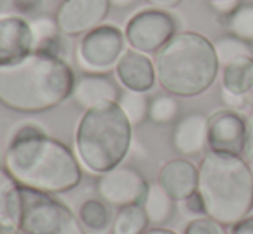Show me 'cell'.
<instances>
[{"mask_svg":"<svg viewBox=\"0 0 253 234\" xmlns=\"http://www.w3.org/2000/svg\"><path fill=\"white\" fill-rule=\"evenodd\" d=\"M40 2L42 0H14V5L23 12H28V10H33Z\"/></svg>","mask_w":253,"mask_h":234,"instance_id":"cell-35","label":"cell"},{"mask_svg":"<svg viewBox=\"0 0 253 234\" xmlns=\"http://www.w3.org/2000/svg\"><path fill=\"white\" fill-rule=\"evenodd\" d=\"M179 116V102L174 95H157L150 100V109H148V119L153 124H169Z\"/></svg>","mask_w":253,"mask_h":234,"instance_id":"cell-23","label":"cell"},{"mask_svg":"<svg viewBox=\"0 0 253 234\" xmlns=\"http://www.w3.org/2000/svg\"><path fill=\"white\" fill-rule=\"evenodd\" d=\"M30 24L35 35V50L43 47V45L50 43L53 40H57V38H60V35H62L59 26H57L55 17L38 16V17H35V19H31Z\"/></svg>","mask_w":253,"mask_h":234,"instance_id":"cell-26","label":"cell"},{"mask_svg":"<svg viewBox=\"0 0 253 234\" xmlns=\"http://www.w3.org/2000/svg\"><path fill=\"white\" fill-rule=\"evenodd\" d=\"M247 145V119L236 111L222 109L209 117V147L219 154L243 155Z\"/></svg>","mask_w":253,"mask_h":234,"instance_id":"cell-11","label":"cell"},{"mask_svg":"<svg viewBox=\"0 0 253 234\" xmlns=\"http://www.w3.org/2000/svg\"><path fill=\"white\" fill-rule=\"evenodd\" d=\"M184 234H229L226 226L217 222L215 219L203 215L190 221L184 228Z\"/></svg>","mask_w":253,"mask_h":234,"instance_id":"cell-27","label":"cell"},{"mask_svg":"<svg viewBox=\"0 0 253 234\" xmlns=\"http://www.w3.org/2000/svg\"><path fill=\"white\" fill-rule=\"evenodd\" d=\"M60 234H88V233L84 231V228L81 226V222L78 221V215H76V217L71 221V224L67 226V228L64 229V231L60 233Z\"/></svg>","mask_w":253,"mask_h":234,"instance_id":"cell-34","label":"cell"},{"mask_svg":"<svg viewBox=\"0 0 253 234\" xmlns=\"http://www.w3.org/2000/svg\"><path fill=\"white\" fill-rule=\"evenodd\" d=\"M110 7L109 0H62L53 17L64 37H83L103 24Z\"/></svg>","mask_w":253,"mask_h":234,"instance_id":"cell-10","label":"cell"},{"mask_svg":"<svg viewBox=\"0 0 253 234\" xmlns=\"http://www.w3.org/2000/svg\"><path fill=\"white\" fill-rule=\"evenodd\" d=\"M110 5L117 7V9H126V7H131L136 0H109Z\"/></svg>","mask_w":253,"mask_h":234,"instance_id":"cell-37","label":"cell"},{"mask_svg":"<svg viewBox=\"0 0 253 234\" xmlns=\"http://www.w3.org/2000/svg\"><path fill=\"white\" fill-rule=\"evenodd\" d=\"M220 69L213 41L195 31H177L155 54L159 84L174 97H197L215 83Z\"/></svg>","mask_w":253,"mask_h":234,"instance_id":"cell-4","label":"cell"},{"mask_svg":"<svg viewBox=\"0 0 253 234\" xmlns=\"http://www.w3.org/2000/svg\"><path fill=\"white\" fill-rule=\"evenodd\" d=\"M177 33V21L169 10L141 9L127 19L124 35L129 48L143 54H157Z\"/></svg>","mask_w":253,"mask_h":234,"instance_id":"cell-8","label":"cell"},{"mask_svg":"<svg viewBox=\"0 0 253 234\" xmlns=\"http://www.w3.org/2000/svg\"><path fill=\"white\" fill-rule=\"evenodd\" d=\"M123 91L117 83L107 74L84 73L76 78V84L73 90V100L83 111L95 107L103 102H117Z\"/></svg>","mask_w":253,"mask_h":234,"instance_id":"cell-15","label":"cell"},{"mask_svg":"<svg viewBox=\"0 0 253 234\" xmlns=\"http://www.w3.org/2000/svg\"><path fill=\"white\" fill-rule=\"evenodd\" d=\"M117 104L121 105V109H123V112L126 114L127 119H129V122L133 124V127L141 126V124L148 119L150 100H148L145 93L124 90L123 93H121Z\"/></svg>","mask_w":253,"mask_h":234,"instance_id":"cell-22","label":"cell"},{"mask_svg":"<svg viewBox=\"0 0 253 234\" xmlns=\"http://www.w3.org/2000/svg\"><path fill=\"white\" fill-rule=\"evenodd\" d=\"M0 234H21L16 228H5V226H0Z\"/></svg>","mask_w":253,"mask_h":234,"instance_id":"cell-38","label":"cell"},{"mask_svg":"<svg viewBox=\"0 0 253 234\" xmlns=\"http://www.w3.org/2000/svg\"><path fill=\"white\" fill-rule=\"evenodd\" d=\"M159 183L176 201H183L198 190V167L186 157L166 162L159 172Z\"/></svg>","mask_w":253,"mask_h":234,"instance_id":"cell-16","label":"cell"},{"mask_svg":"<svg viewBox=\"0 0 253 234\" xmlns=\"http://www.w3.org/2000/svg\"><path fill=\"white\" fill-rule=\"evenodd\" d=\"M126 35L116 24H100L83 35L76 48V59L86 73L105 74L116 69L121 55L126 50Z\"/></svg>","mask_w":253,"mask_h":234,"instance_id":"cell-7","label":"cell"},{"mask_svg":"<svg viewBox=\"0 0 253 234\" xmlns=\"http://www.w3.org/2000/svg\"><path fill=\"white\" fill-rule=\"evenodd\" d=\"M207 2H215V0H207Z\"/></svg>","mask_w":253,"mask_h":234,"instance_id":"cell-40","label":"cell"},{"mask_svg":"<svg viewBox=\"0 0 253 234\" xmlns=\"http://www.w3.org/2000/svg\"><path fill=\"white\" fill-rule=\"evenodd\" d=\"M172 147L181 157L200 155L209 147V116L191 112L181 117L172 131Z\"/></svg>","mask_w":253,"mask_h":234,"instance_id":"cell-14","label":"cell"},{"mask_svg":"<svg viewBox=\"0 0 253 234\" xmlns=\"http://www.w3.org/2000/svg\"><path fill=\"white\" fill-rule=\"evenodd\" d=\"M35 52V35L28 19L17 14L0 16V67L16 64Z\"/></svg>","mask_w":253,"mask_h":234,"instance_id":"cell-12","label":"cell"},{"mask_svg":"<svg viewBox=\"0 0 253 234\" xmlns=\"http://www.w3.org/2000/svg\"><path fill=\"white\" fill-rule=\"evenodd\" d=\"M227 30L234 37L241 38L248 43H253V3L241 5L227 19Z\"/></svg>","mask_w":253,"mask_h":234,"instance_id":"cell-25","label":"cell"},{"mask_svg":"<svg viewBox=\"0 0 253 234\" xmlns=\"http://www.w3.org/2000/svg\"><path fill=\"white\" fill-rule=\"evenodd\" d=\"M198 193L207 215L224 226H233L253 210L252 164L243 155L212 152L198 165Z\"/></svg>","mask_w":253,"mask_h":234,"instance_id":"cell-3","label":"cell"},{"mask_svg":"<svg viewBox=\"0 0 253 234\" xmlns=\"http://www.w3.org/2000/svg\"><path fill=\"white\" fill-rule=\"evenodd\" d=\"M76 74L64 57L35 50L0 67V105L19 114H42L73 97Z\"/></svg>","mask_w":253,"mask_h":234,"instance_id":"cell-2","label":"cell"},{"mask_svg":"<svg viewBox=\"0 0 253 234\" xmlns=\"http://www.w3.org/2000/svg\"><path fill=\"white\" fill-rule=\"evenodd\" d=\"M181 207H183V210L186 212L188 215H191V217H195V219L207 215L205 201H203L202 195L198 193V190L195 191L193 195H190L188 198H184V200L181 201Z\"/></svg>","mask_w":253,"mask_h":234,"instance_id":"cell-28","label":"cell"},{"mask_svg":"<svg viewBox=\"0 0 253 234\" xmlns=\"http://www.w3.org/2000/svg\"><path fill=\"white\" fill-rule=\"evenodd\" d=\"M76 215L53 195L21 186V214L17 231L21 234H60Z\"/></svg>","mask_w":253,"mask_h":234,"instance_id":"cell-6","label":"cell"},{"mask_svg":"<svg viewBox=\"0 0 253 234\" xmlns=\"http://www.w3.org/2000/svg\"><path fill=\"white\" fill-rule=\"evenodd\" d=\"M252 172H253V165H252Z\"/></svg>","mask_w":253,"mask_h":234,"instance_id":"cell-41","label":"cell"},{"mask_svg":"<svg viewBox=\"0 0 253 234\" xmlns=\"http://www.w3.org/2000/svg\"><path fill=\"white\" fill-rule=\"evenodd\" d=\"M229 234H253V215L238 221L236 224L229 226Z\"/></svg>","mask_w":253,"mask_h":234,"instance_id":"cell-32","label":"cell"},{"mask_svg":"<svg viewBox=\"0 0 253 234\" xmlns=\"http://www.w3.org/2000/svg\"><path fill=\"white\" fill-rule=\"evenodd\" d=\"M217 57H219L220 66L231 62L233 59L243 57V55H250L253 57V47L252 43L241 40V38L234 37V35H227V37H220L219 40L213 41Z\"/></svg>","mask_w":253,"mask_h":234,"instance_id":"cell-24","label":"cell"},{"mask_svg":"<svg viewBox=\"0 0 253 234\" xmlns=\"http://www.w3.org/2000/svg\"><path fill=\"white\" fill-rule=\"evenodd\" d=\"M114 71L124 90L147 93L155 86V62L148 57V54L138 52L134 48L124 50Z\"/></svg>","mask_w":253,"mask_h":234,"instance_id":"cell-13","label":"cell"},{"mask_svg":"<svg viewBox=\"0 0 253 234\" xmlns=\"http://www.w3.org/2000/svg\"><path fill=\"white\" fill-rule=\"evenodd\" d=\"M148 183L133 165H117L103 172L97 179V193L107 205L123 208L127 205H141L147 196Z\"/></svg>","mask_w":253,"mask_h":234,"instance_id":"cell-9","label":"cell"},{"mask_svg":"<svg viewBox=\"0 0 253 234\" xmlns=\"http://www.w3.org/2000/svg\"><path fill=\"white\" fill-rule=\"evenodd\" d=\"M222 88L238 95H248L253 88V57L233 59L222 66Z\"/></svg>","mask_w":253,"mask_h":234,"instance_id":"cell-18","label":"cell"},{"mask_svg":"<svg viewBox=\"0 0 253 234\" xmlns=\"http://www.w3.org/2000/svg\"><path fill=\"white\" fill-rule=\"evenodd\" d=\"M174 198L160 186V183H152L148 186L147 196L143 200V208L148 215V221L153 226H164L172 219L174 214Z\"/></svg>","mask_w":253,"mask_h":234,"instance_id":"cell-19","label":"cell"},{"mask_svg":"<svg viewBox=\"0 0 253 234\" xmlns=\"http://www.w3.org/2000/svg\"><path fill=\"white\" fill-rule=\"evenodd\" d=\"M152 7L155 9H164V10H169V9H174V7L179 5L183 0H147Z\"/></svg>","mask_w":253,"mask_h":234,"instance_id":"cell-33","label":"cell"},{"mask_svg":"<svg viewBox=\"0 0 253 234\" xmlns=\"http://www.w3.org/2000/svg\"><path fill=\"white\" fill-rule=\"evenodd\" d=\"M247 97H248V100H252V102H253V88H252V91L247 95Z\"/></svg>","mask_w":253,"mask_h":234,"instance_id":"cell-39","label":"cell"},{"mask_svg":"<svg viewBox=\"0 0 253 234\" xmlns=\"http://www.w3.org/2000/svg\"><path fill=\"white\" fill-rule=\"evenodd\" d=\"M209 3L219 16L226 17V19H229L241 7V0H215V2H209Z\"/></svg>","mask_w":253,"mask_h":234,"instance_id":"cell-30","label":"cell"},{"mask_svg":"<svg viewBox=\"0 0 253 234\" xmlns=\"http://www.w3.org/2000/svg\"><path fill=\"white\" fill-rule=\"evenodd\" d=\"M78 221L90 234H102L112 228V214L102 198H88L78 210Z\"/></svg>","mask_w":253,"mask_h":234,"instance_id":"cell-20","label":"cell"},{"mask_svg":"<svg viewBox=\"0 0 253 234\" xmlns=\"http://www.w3.org/2000/svg\"><path fill=\"white\" fill-rule=\"evenodd\" d=\"M2 167L19 186L47 195L67 193L83 181L76 152L33 122L19 124L10 134Z\"/></svg>","mask_w":253,"mask_h":234,"instance_id":"cell-1","label":"cell"},{"mask_svg":"<svg viewBox=\"0 0 253 234\" xmlns=\"http://www.w3.org/2000/svg\"><path fill=\"white\" fill-rule=\"evenodd\" d=\"M220 100H222L224 107L231 109V111H236V112L247 109V105H248V97H247V95L233 93V91L226 90V88H220Z\"/></svg>","mask_w":253,"mask_h":234,"instance_id":"cell-29","label":"cell"},{"mask_svg":"<svg viewBox=\"0 0 253 234\" xmlns=\"http://www.w3.org/2000/svg\"><path fill=\"white\" fill-rule=\"evenodd\" d=\"M131 141L133 124L117 102H103L83 111L74 131V152L81 165L98 176L123 164Z\"/></svg>","mask_w":253,"mask_h":234,"instance_id":"cell-5","label":"cell"},{"mask_svg":"<svg viewBox=\"0 0 253 234\" xmlns=\"http://www.w3.org/2000/svg\"><path fill=\"white\" fill-rule=\"evenodd\" d=\"M21 214V186L0 167V226L16 228Z\"/></svg>","mask_w":253,"mask_h":234,"instance_id":"cell-17","label":"cell"},{"mask_svg":"<svg viewBox=\"0 0 253 234\" xmlns=\"http://www.w3.org/2000/svg\"><path fill=\"white\" fill-rule=\"evenodd\" d=\"M148 215L143 205H127L117 210L112 221V234H145L148 231Z\"/></svg>","mask_w":253,"mask_h":234,"instance_id":"cell-21","label":"cell"},{"mask_svg":"<svg viewBox=\"0 0 253 234\" xmlns=\"http://www.w3.org/2000/svg\"><path fill=\"white\" fill-rule=\"evenodd\" d=\"M145 234H177V233L169 228H164V226H153V228L148 229Z\"/></svg>","mask_w":253,"mask_h":234,"instance_id":"cell-36","label":"cell"},{"mask_svg":"<svg viewBox=\"0 0 253 234\" xmlns=\"http://www.w3.org/2000/svg\"><path fill=\"white\" fill-rule=\"evenodd\" d=\"M243 157L253 165V109L247 117V145H245Z\"/></svg>","mask_w":253,"mask_h":234,"instance_id":"cell-31","label":"cell"}]
</instances>
